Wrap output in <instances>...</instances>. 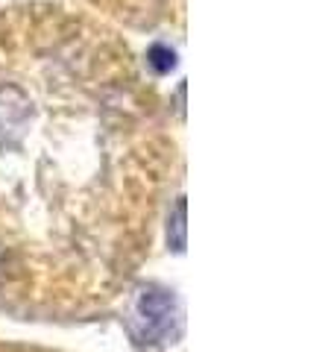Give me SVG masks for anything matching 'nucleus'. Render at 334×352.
I'll return each mask as SVG.
<instances>
[{"mask_svg":"<svg viewBox=\"0 0 334 352\" xmlns=\"http://www.w3.org/2000/svg\"><path fill=\"white\" fill-rule=\"evenodd\" d=\"M32 124V100L12 82L0 85V150L18 147Z\"/></svg>","mask_w":334,"mask_h":352,"instance_id":"2","label":"nucleus"},{"mask_svg":"<svg viewBox=\"0 0 334 352\" xmlns=\"http://www.w3.org/2000/svg\"><path fill=\"white\" fill-rule=\"evenodd\" d=\"M126 332L138 346L162 349L182 335V302L164 285H138L129 296Z\"/></svg>","mask_w":334,"mask_h":352,"instance_id":"1","label":"nucleus"},{"mask_svg":"<svg viewBox=\"0 0 334 352\" xmlns=\"http://www.w3.org/2000/svg\"><path fill=\"white\" fill-rule=\"evenodd\" d=\"M185 197H179L173 206V217H170V226H167V241H170L173 252H185Z\"/></svg>","mask_w":334,"mask_h":352,"instance_id":"3","label":"nucleus"},{"mask_svg":"<svg viewBox=\"0 0 334 352\" xmlns=\"http://www.w3.org/2000/svg\"><path fill=\"white\" fill-rule=\"evenodd\" d=\"M147 62L155 74H170L176 68V53L167 47V44H153L147 53Z\"/></svg>","mask_w":334,"mask_h":352,"instance_id":"4","label":"nucleus"}]
</instances>
